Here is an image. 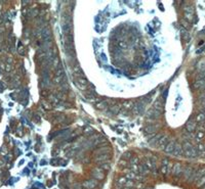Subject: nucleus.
<instances>
[{
    "label": "nucleus",
    "mask_w": 205,
    "mask_h": 189,
    "mask_svg": "<svg viewBox=\"0 0 205 189\" xmlns=\"http://www.w3.org/2000/svg\"><path fill=\"white\" fill-rule=\"evenodd\" d=\"M84 186H85V187H87V188H94L95 186H97V182L92 181V180H89V181L84 183Z\"/></svg>",
    "instance_id": "f257e3e1"
},
{
    "label": "nucleus",
    "mask_w": 205,
    "mask_h": 189,
    "mask_svg": "<svg viewBox=\"0 0 205 189\" xmlns=\"http://www.w3.org/2000/svg\"><path fill=\"white\" fill-rule=\"evenodd\" d=\"M187 128H188L189 131H193V130L195 129V124L192 123V122H189L188 123V125H187Z\"/></svg>",
    "instance_id": "f03ea898"
},
{
    "label": "nucleus",
    "mask_w": 205,
    "mask_h": 189,
    "mask_svg": "<svg viewBox=\"0 0 205 189\" xmlns=\"http://www.w3.org/2000/svg\"><path fill=\"white\" fill-rule=\"evenodd\" d=\"M204 119H205V115L204 114L198 115V117H197V121H198V122H202V121H204Z\"/></svg>",
    "instance_id": "7ed1b4c3"
},
{
    "label": "nucleus",
    "mask_w": 205,
    "mask_h": 189,
    "mask_svg": "<svg viewBox=\"0 0 205 189\" xmlns=\"http://www.w3.org/2000/svg\"><path fill=\"white\" fill-rule=\"evenodd\" d=\"M203 84H204V81H198L197 83L194 84V87H195V88H199V87L202 86Z\"/></svg>",
    "instance_id": "20e7f679"
}]
</instances>
